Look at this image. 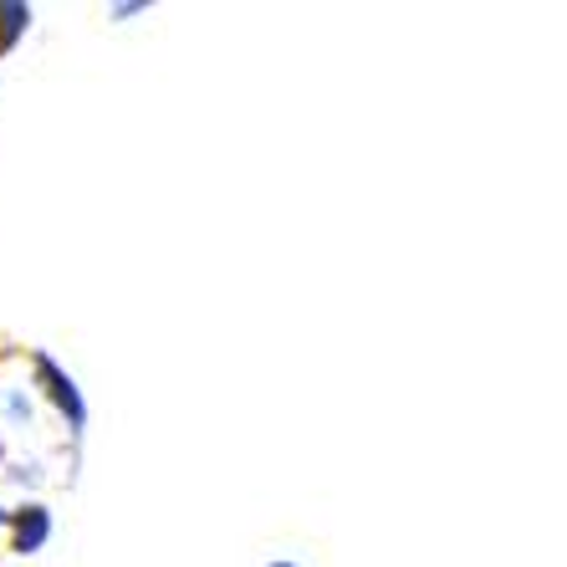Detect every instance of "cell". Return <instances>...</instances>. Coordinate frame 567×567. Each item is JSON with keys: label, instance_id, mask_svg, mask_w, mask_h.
<instances>
[{"label": "cell", "instance_id": "4", "mask_svg": "<svg viewBox=\"0 0 567 567\" xmlns=\"http://www.w3.org/2000/svg\"><path fill=\"white\" fill-rule=\"evenodd\" d=\"M0 522H11V512H6V506H0Z\"/></svg>", "mask_w": 567, "mask_h": 567}, {"label": "cell", "instance_id": "1", "mask_svg": "<svg viewBox=\"0 0 567 567\" xmlns=\"http://www.w3.org/2000/svg\"><path fill=\"white\" fill-rule=\"evenodd\" d=\"M31 379H37V389L47 399H52V410L66 420V430L72 435H82V424H87V399H82L78 379L56 363L52 353H31Z\"/></svg>", "mask_w": 567, "mask_h": 567}, {"label": "cell", "instance_id": "3", "mask_svg": "<svg viewBox=\"0 0 567 567\" xmlns=\"http://www.w3.org/2000/svg\"><path fill=\"white\" fill-rule=\"evenodd\" d=\"M31 27V6L27 0H0V56L16 52V41Z\"/></svg>", "mask_w": 567, "mask_h": 567}, {"label": "cell", "instance_id": "5", "mask_svg": "<svg viewBox=\"0 0 567 567\" xmlns=\"http://www.w3.org/2000/svg\"><path fill=\"white\" fill-rule=\"evenodd\" d=\"M271 567H297V563H271Z\"/></svg>", "mask_w": 567, "mask_h": 567}, {"label": "cell", "instance_id": "2", "mask_svg": "<svg viewBox=\"0 0 567 567\" xmlns=\"http://www.w3.org/2000/svg\"><path fill=\"white\" fill-rule=\"evenodd\" d=\"M52 542V512L41 502H27L21 512H11V547L21 557H31V553H41Z\"/></svg>", "mask_w": 567, "mask_h": 567}]
</instances>
